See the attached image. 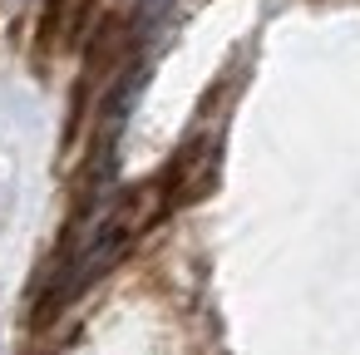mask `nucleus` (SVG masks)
I'll return each instance as SVG.
<instances>
[{
	"label": "nucleus",
	"mask_w": 360,
	"mask_h": 355,
	"mask_svg": "<svg viewBox=\"0 0 360 355\" xmlns=\"http://www.w3.org/2000/svg\"><path fill=\"white\" fill-rule=\"evenodd\" d=\"M148 222L143 212V198L139 193H124L114 202H99L89 207V217L75 227L60 266H55V281H50V306H65L70 296H79L84 286H94L139 237V227Z\"/></svg>",
	"instance_id": "1"
}]
</instances>
